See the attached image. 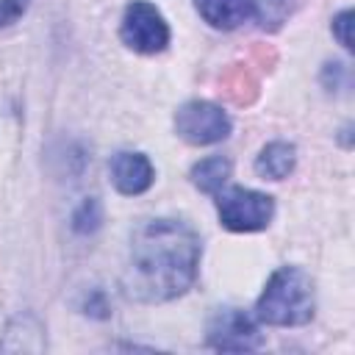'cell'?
I'll return each mask as SVG.
<instances>
[{
	"label": "cell",
	"instance_id": "5",
	"mask_svg": "<svg viewBox=\"0 0 355 355\" xmlns=\"http://www.w3.org/2000/svg\"><path fill=\"white\" fill-rule=\"evenodd\" d=\"M175 128L178 136L186 139L189 144H214L230 133V119L219 105L205 100H191L180 105L175 116Z\"/></svg>",
	"mask_w": 355,
	"mask_h": 355
},
{
	"label": "cell",
	"instance_id": "2",
	"mask_svg": "<svg viewBox=\"0 0 355 355\" xmlns=\"http://www.w3.org/2000/svg\"><path fill=\"white\" fill-rule=\"evenodd\" d=\"M255 316L266 324H280V327L305 324L313 316L311 277L297 266H280L269 277L263 294L258 297Z\"/></svg>",
	"mask_w": 355,
	"mask_h": 355
},
{
	"label": "cell",
	"instance_id": "3",
	"mask_svg": "<svg viewBox=\"0 0 355 355\" xmlns=\"http://www.w3.org/2000/svg\"><path fill=\"white\" fill-rule=\"evenodd\" d=\"M272 214H275V202L269 194L241 186L219 194V219L227 230H239V233L261 230L269 225Z\"/></svg>",
	"mask_w": 355,
	"mask_h": 355
},
{
	"label": "cell",
	"instance_id": "10",
	"mask_svg": "<svg viewBox=\"0 0 355 355\" xmlns=\"http://www.w3.org/2000/svg\"><path fill=\"white\" fill-rule=\"evenodd\" d=\"M294 161H297V153L291 144L286 141H272L261 150L258 161H255V172L261 178H269V180H283L291 169H294Z\"/></svg>",
	"mask_w": 355,
	"mask_h": 355
},
{
	"label": "cell",
	"instance_id": "9",
	"mask_svg": "<svg viewBox=\"0 0 355 355\" xmlns=\"http://www.w3.org/2000/svg\"><path fill=\"white\" fill-rule=\"evenodd\" d=\"M219 92L236 105H250L258 97V75L250 64H233L219 75Z\"/></svg>",
	"mask_w": 355,
	"mask_h": 355
},
{
	"label": "cell",
	"instance_id": "11",
	"mask_svg": "<svg viewBox=\"0 0 355 355\" xmlns=\"http://www.w3.org/2000/svg\"><path fill=\"white\" fill-rule=\"evenodd\" d=\"M230 178V161L222 158V155H211V158H202L200 164H194L191 169V180L200 191H219L225 186V180Z\"/></svg>",
	"mask_w": 355,
	"mask_h": 355
},
{
	"label": "cell",
	"instance_id": "14",
	"mask_svg": "<svg viewBox=\"0 0 355 355\" xmlns=\"http://www.w3.org/2000/svg\"><path fill=\"white\" fill-rule=\"evenodd\" d=\"M25 8L28 0H0V25H11Z\"/></svg>",
	"mask_w": 355,
	"mask_h": 355
},
{
	"label": "cell",
	"instance_id": "4",
	"mask_svg": "<svg viewBox=\"0 0 355 355\" xmlns=\"http://www.w3.org/2000/svg\"><path fill=\"white\" fill-rule=\"evenodd\" d=\"M122 42L136 53H158L169 42V25L161 11L144 0H133L122 17Z\"/></svg>",
	"mask_w": 355,
	"mask_h": 355
},
{
	"label": "cell",
	"instance_id": "13",
	"mask_svg": "<svg viewBox=\"0 0 355 355\" xmlns=\"http://www.w3.org/2000/svg\"><path fill=\"white\" fill-rule=\"evenodd\" d=\"M349 25H352V11H341L336 19H333V31L338 36V42L349 50L352 47V36H349Z\"/></svg>",
	"mask_w": 355,
	"mask_h": 355
},
{
	"label": "cell",
	"instance_id": "15",
	"mask_svg": "<svg viewBox=\"0 0 355 355\" xmlns=\"http://www.w3.org/2000/svg\"><path fill=\"white\" fill-rule=\"evenodd\" d=\"M252 58L258 61V67L261 69H272V64H275V50L272 47H266V44H258V47H252Z\"/></svg>",
	"mask_w": 355,
	"mask_h": 355
},
{
	"label": "cell",
	"instance_id": "6",
	"mask_svg": "<svg viewBox=\"0 0 355 355\" xmlns=\"http://www.w3.org/2000/svg\"><path fill=\"white\" fill-rule=\"evenodd\" d=\"M208 341L216 349L244 352V349L261 347V333H258L255 322L244 311H239V308H222V311L214 313V319L208 324Z\"/></svg>",
	"mask_w": 355,
	"mask_h": 355
},
{
	"label": "cell",
	"instance_id": "1",
	"mask_svg": "<svg viewBox=\"0 0 355 355\" xmlns=\"http://www.w3.org/2000/svg\"><path fill=\"white\" fill-rule=\"evenodd\" d=\"M200 239L178 219H153L136 230L125 275L128 294L141 302L180 297L197 277Z\"/></svg>",
	"mask_w": 355,
	"mask_h": 355
},
{
	"label": "cell",
	"instance_id": "8",
	"mask_svg": "<svg viewBox=\"0 0 355 355\" xmlns=\"http://www.w3.org/2000/svg\"><path fill=\"white\" fill-rule=\"evenodd\" d=\"M197 11L214 28L230 31L255 17V0H194Z\"/></svg>",
	"mask_w": 355,
	"mask_h": 355
},
{
	"label": "cell",
	"instance_id": "12",
	"mask_svg": "<svg viewBox=\"0 0 355 355\" xmlns=\"http://www.w3.org/2000/svg\"><path fill=\"white\" fill-rule=\"evenodd\" d=\"M286 11H288V0H261L255 6V14L261 17L263 28H277L283 22Z\"/></svg>",
	"mask_w": 355,
	"mask_h": 355
},
{
	"label": "cell",
	"instance_id": "7",
	"mask_svg": "<svg viewBox=\"0 0 355 355\" xmlns=\"http://www.w3.org/2000/svg\"><path fill=\"white\" fill-rule=\"evenodd\" d=\"M111 180L122 194H141L153 183V164L141 153H119L111 161Z\"/></svg>",
	"mask_w": 355,
	"mask_h": 355
}]
</instances>
